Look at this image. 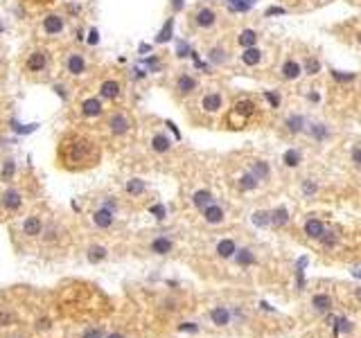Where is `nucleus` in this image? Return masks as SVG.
<instances>
[{
	"mask_svg": "<svg viewBox=\"0 0 361 338\" xmlns=\"http://www.w3.org/2000/svg\"><path fill=\"white\" fill-rule=\"evenodd\" d=\"M57 160L64 169L79 172V169H90L102 160V149L95 140L81 133H68L59 142Z\"/></svg>",
	"mask_w": 361,
	"mask_h": 338,
	"instance_id": "obj_1",
	"label": "nucleus"
},
{
	"mask_svg": "<svg viewBox=\"0 0 361 338\" xmlns=\"http://www.w3.org/2000/svg\"><path fill=\"white\" fill-rule=\"evenodd\" d=\"M43 228H45V223H43V219L38 214H27L25 219H23L21 223V235L25 237V239H38V237L43 235Z\"/></svg>",
	"mask_w": 361,
	"mask_h": 338,
	"instance_id": "obj_2",
	"label": "nucleus"
},
{
	"mask_svg": "<svg viewBox=\"0 0 361 338\" xmlns=\"http://www.w3.org/2000/svg\"><path fill=\"white\" fill-rule=\"evenodd\" d=\"M21 205H23V194L18 190H14V187H9V190H5L3 194H0V207H3V212H7V214L18 212Z\"/></svg>",
	"mask_w": 361,
	"mask_h": 338,
	"instance_id": "obj_3",
	"label": "nucleus"
},
{
	"mask_svg": "<svg viewBox=\"0 0 361 338\" xmlns=\"http://www.w3.org/2000/svg\"><path fill=\"white\" fill-rule=\"evenodd\" d=\"M107 127H109V131L113 133V135H124V133L129 131V127H131V122H129L127 115L118 110V113H113V115L109 118V124H107Z\"/></svg>",
	"mask_w": 361,
	"mask_h": 338,
	"instance_id": "obj_4",
	"label": "nucleus"
},
{
	"mask_svg": "<svg viewBox=\"0 0 361 338\" xmlns=\"http://www.w3.org/2000/svg\"><path fill=\"white\" fill-rule=\"evenodd\" d=\"M93 223L97 226V228H102V230L111 228V226L115 223V212H113V210H109L107 205L97 207V210L93 212Z\"/></svg>",
	"mask_w": 361,
	"mask_h": 338,
	"instance_id": "obj_5",
	"label": "nucleus"
},
{
	"mask_svg": "<svg viewBox=\"0 0 361 338\" xmlns=\"http://www.w3.org/2000/svg\"><path fill=\"white\" fill-rule=\"evenodd\" d=\"M64 30H66L64 16H59V14H50V16L43 18V32H45V34L55 36V34H61Z\"/></svg>",
	"mask_w": 361,
	"mask_h": 338,
	"instance_id": "obj_6",
	"label": "nucleus"
},
{
	"mask_svg": "<svg viewBox=\"0 0 361 338\" xmlns=\"http://www.w3.org/2000/svg\"><path fill=\"white\" fill-rule=\"evenodd\" d=\"M66 68H68V72L72 77H79L86 72V59L81 52H70V57L66 59Z\"/></svg>",
	"mask_w": 361,
	"mask_h": 338,
	"instance_id": "obj_7",
	"label": "nucleus"
},
{
	"mask_svg": "<svg viewBox=\"0 0 361 338\" xmlns=\"http://www.w3.org/2000/svg\"><path fill=\"white\" fill-rule=\"evenodd\" d=\"M45 66H47V54L43 50L32 52V54L27 57V61H25V70L27 72H41V70H45Z\"/></svg>",
	"mask_w": 361,
	"mask_h": 338,
	"instance_id": "obj_8",
	"label": "nucleus"
},
{
	"mask_svg": "<svg viewBox=\"0 0 361 338\" xmlns=\"http://www.w3.org/2000/svg\"><path fill=\"white\" fill-rule=\"evenodd\" d=\"M79 110H81V115H84V118H99V115H102V110H104L102 99H97V97L84 99V101H81V106H79Z\"/></svg>",
	"mask_w": 361,
	"mask_h": 338,
	"instance_id": "obj_9",
	"label": "nucleus"
},
{
	"mask_svg": "<svg viewBox=\"0 0 361 338\" xmlns=\"http://www.w3.org/2000/svg\"><path fill=\"white\" fill-rule=\"evenodd\" d=\"M196 88V79L194 77H190V75H179V79H176V93L181 95V97H185V95H190L192 90Z\"/></svg>",
	"mask_w": 361,
	"mask_h": 338,
	"instance_id": "obj_10",
	"label": "nucleus"
},
{
	"mask_svg": "<svg viewBox=\"0 0 361 338\" xmlns=\"http://www.w3.org/2000/svg\"><path fill=\"white\" fill-rule=\"evenodd\" d=\"M120 93H122V86L115 79H107L99 86V95H102L104 99H115V97H120Z\"/></svg>",
	"mask_w": 361,
	"mask_h": 338,
	"instance_id": "obj_11",
	"label": "nucleus"
},
{
	"mask_svg": "<svg viewBox=\"0 0 361 338\" xmlns=\"http://www.w3.org/2000/svg\"><path fill=\"white\" fill-rule=\"evenodd\" d=\"M215 21H217V14L213 12V9H208V7L199 9V12H196V16H194V23L199 27H213Z\"/></svg>",
	"mask_w": 361,
	"mask_h": 338,
	"instance_id": "obj_12",
	"label": "nucleus"
},
{
	"mask_svg": "<svg viewBox=\"0 0 361 338\" xmlns=\"http://www.w3.org/2000/svg\"><path fill=\"white\" fill-rule=\"evenodd\" d=\"M201 212H203V219L208 221V223H213V226L224 221V210H221L219 205H215V203H213V205H208L205 210H201Z\"/></svg>",
	"mask_w": 361,
	"mask_h": 338,
	"instance_id": "obj_13",
	"label": "nucleus"
},
{
	"mask_svg": "<svg viewBox=\"0 0 361 338\" xmlns=\"http://www.w3.org/2000/svg\"><path fill=\"white\" fill-rule=\"evenodd\" d=\"M172 248H174V244H172V239H167V237H156V239L151 241V250L156 255H167V253H172Z\"/></svg>",
	"mask_w": 361,
	"mask_h": 338,
	"instance_id": "obj_14",
	"label": "nucleus"
},
{
	"mask_svg": "<svg viewBox=\"0 0 361 338\" xmlns=\"http://www.w3.org/2000/svg\"><path fill=\"white\" fill-rule=\"evenodd\" d=\"M192 203H194L199 210H205V207L213 205L215 201H213V194H210L208 190H199V192H194V194H192Z\"/></svg>",
	"mask_w": 361,
	"mask_h": 338,
	"instance_id": "obj_15",
	"label": "nucleus"
},
{
	"mask_svg": "<svg viewBox=\"0 0 361 338\" xmlns=\"http://www.w3.org/2000/svg\"><path fill=\"white\" fill-rule=\"evenodd\" d=\"M305 233H307V237H312V239H321L323 233H325V226L321 223V221H316V219H310L305 223Z\"/></svg>",
	"mask_w": 361,
	"mask_h": 338,
	"instance_id": "obj_16",
	"label": "nucleus"
},
{
	"mask_svg": "<svg viewBox=\"0 0 361 338\" xmlns=\"http://www.w3.org/2000/svg\"><path fill=\"white\" fill-rule=\"evenodd\" d=\"M235 250H237V246H235V241L233 239H221L219 244H217V255L219 257H233L235 255Z\"/></svg>",
	"mask_w": 361,
	"mask_h": 338,
	"instance_id": "obj_17",
	"label": "nucleus"
},
{
	"mask_svg": "<svg viewBox=\"0 0 361 338\" xmlns=\"http://www.w3.org/2000/svg\"><path fill=\"white\" fill-rule=\"evenodd\" d=\"M170 147H172V142H170V138H167V135L156 133V135L151 138V149H153L156 153H165Z\"/></svg>",
	"mask_w": 361,
	"mask_h": 338,
	"instance_id": "obj_18",
	"label": "nucleus"
},
{
	"mask_svg": "<svg viewBox=\"0 0 361 338\" xmlns=\"http://www.w3.org/2000/svg\"><path fill=\"white\" fill-rule=\"evenodd\" d=\"M86 257H88V262L97 264V262H102V259H107L109 253H107V248H104V246H90L88 253H86Z\"/></svg>",
	"mask_w": 361,
	"mask_h": 338,
	"instance_id": "obj_19",
	"label": "nucleus"
},
{
	"mask_svg": "<svg viewBox=\"0 0 361 338\" xmlns=\"http://www.w3.org/2000/svg\"><path fill=\"white\" fill-rule=\"evenodd\" d=\"M210 318H213L215 325H228L230 322V313H228V309H224V307L213 309V311H210Z\"/></svg>",
	"mask_w": 361,
	"mask_h": 338,
	"instance_id": "obj_20",
	"label": "nucleus"
},
{
	"mask_svg": "<svg viewBox=\"0 0 361 338\" xmlns=\"http://www.w3.org/2000/svg\"><path fill=\"white\" fill-rule=\"evenodd\" d=\"M260 59H262V52H260L255 45H253V47H246V52L242 54V61H244L246 66H257Z\"/></svg>",
	"mask_w": 361,
	"mask_h": 338,
	"instance_id": "obj_21",
	"label": "nucleus"
},
{
	"mask_svg": "<svg viewBox=\"0 0 361 338\" xmlns=\"http://www.w3.org/2000/svg\"><path fill=\"white\" fill-rule=\"evenodd\" d=\"M221 108V97L217 93H210L203 97V110H208V113H215V110Z\"/></svg>",
	"mask_w": 361,
	"mask_h": 338,
	"instance_id": "obj_22",
	"label": "nucleus"
},
{
	"mask_svg": "<svg viewBox=\"0 0 361 338\" xmlns=\"http://www.w3.org/2000/svg\"><path fill=\"white\" fill-rule=\"evenodd\" d=\"M144 190H147V185H144V181H140V178H131V181L127 183V194H131V196H140Z\"/></svg>",
	"mask_w": 361,
	"mask_h": 338,
	"instance_id": "obj_23",
	"label": "nucleus"
},
{
	"mask_svg": "<svg viewBox=\"0 0 361 338\" xmlns=\"http://www.w3.org/2000/svg\"><path fill=\"white\" fill-rule=\"evenodd\" d=\"M282 75H285L287 79H296V77L300 75V66H298L296 61H287V64L282 66Z\"/></svg>",
	"mask_w": 361,
	"mask_h": 338,
	"instance_id": "obj_24",
	"label": "nucleus"
},
{
	"mask_svg": "<svg viewBox=\"0 0 361 338\" xmlns=\"http://www.w3.org/2000/svg\"><path fill=\"white\" fill-rule=\"evenodd\" d=\"M14 174H16V162H14L12 158H7V160L3 162V181L9 183L14 178Z\"/></svg>",
	"mask_w": 361,
	"mask_h": 338,
	"instance_id": "obj_25",
	"label": "nucleus"
},
{
	"mask_svg": "<svg viewBox=\"0 0 361 338\" xmlns=\"http://www.w3.org/2000/svg\"><path fill=\"white\" fill-rule=\"evenodd\" d=\"M255 41H257V34H255L253 30H244L242 34H239V45L244 47H253Z\"/></svg>",
	"mask_w": 361,
	"mask_h": 338,
	"instance_id": "obj_26",
	"label": "nucleus"
},
{
	"mask_svg": "<svg viewBox=\"0 0 361 338\" xmlns=\"http://www.w3.org/2000/svg\"><path fill=\"white\" fill-rule=\"evenodd\" d=\"M269 216H271V223H273V226H285V223H287V219H289V214H287L285 207H278V210H276V212H271Z\"/></svg>",
	"mask_w": 361,
	"mask_h": 338,
	"instance_id": "obj_27",
	"label": "nucleus"
},
{
	"mask_svg": "<svg viewBox=\"0 0 361 338\" xmlns=\"http://www.w3.org/2000/svg\"><path fill=\"white\" fill-rule=\"evenodd\" d=\"M239 187H242V190H255V187H257V178H255L253 174H244V176L239 178Z\"/></svg>",
	"mask_w": 361,
	"mask_h": 338,
	"instance_id": "obj_28",
	"label": "nucleus"
},
{
	"mask_svg": "<svg viewBox=\"0 0 361 338\" xmlns=\"http://www.w3.org/2000/svg\"><path fill=\"white\" fill-rule=\"evenodd\" d=\"M235 259L242 266H248V264H253V253L251 250H235Z\"/></svg>",
	"mask_w": 361,
	"mask_h": 338,
	"instance_id": "obj_29",
	"label": "nucleus"
},
{
	"mask_svg": "<svg viewBox=\"0 0 361 338\" xmlns=\"http://www.w3.org/2000/svg\"><path fill=\"white\" fill-rule=\"evenodd\" d=\"M253 101H239L237 106H235V113L233 115H251L253 113Z\"/></svg>",
	"mask_w": 361,
	"mask_h": 338,
	"instance_id": "obj_30",
	"label": "nucleus"
},
{
	"mask_svg": "<svg viewBox=\"0 0 361 338\" xmlns=\"http://www.w3.org/2000/svg\"><path fill=\"white\" fill-rule=\"evenodd\" d=\"M228 9L230 12H248V9H251V3H244V0H230Z\"/></svg>",
	"mask_w": 361,
	"mask_h": 338,
	"instance_id": "obj_31",
	"label": "nucleus"
},
{
	"mask_svg": "<svg viewBox=\"0 0 361 338\" xmlns=\"http://www.w3.org/2000/svg\"><path fill=\"white\" fill-rule=\"evenodd\" d=\"M172 27H174V21H167L165 27H163V32L158 34V43H165L172 38Z\"/></svg>",
	"mask_w": 361,
	"mask_h": 338,
	"instance_id": "obj_32",
	"label": "nucleus"
},
{
	"mask_svg": "<svg viewBox=\"0 0 361 338\" xmlns=\"http://www.w3.org/2000/svg\"><path fill=\"white\" fill-rule=\"evenodd\" d=\"M330 304H332V300L327 296H316L314 298V307L319 309V311H327V309H330Z\"/></svg>",
	"mask_w": 361,
	"mask_h": 338,
	"instance_id": "obj_33",
	"label": "nucleus"
},
{
	"mask_svg": "<svg viewBox=\"0 0 361 338\" xmlns=\"http://www.w3.org/2000/svg\"><path fill=\"white\" fill-rule=\"evenodd\" d=\"M298 162H300V153H298V151H293V149H291V151H287V153H285V165L296 167Z\"/></svg>",
	"mask_w": 361,
	"mask_h": 338,
	"instance_id": "obj_34",
	"label": "nucleus"
},
{
	"mask_svg": "<svg viewBox=\"0 0 361 338\" xmlns=\"http://www.w3.org/2000/svg\"><path fill=\"white\" fill-rule=\"evenodd\" d=\"M253 176L255 178H267L269 176V167L264 162H255L253 165Z\"/></svg>",
	"mask_w": 361,
	"mask_h": 338,
	"instance_id": "obj_35",
	"label": "nucleus"
},
{
	"mask_svg": "<svg viewBox=\"0 0 361 338\" xmlns=\"http://www.w3.org/2000/svg\"><path fill=\"white\" fill-rule=\"evenodd\" d=\"M287 127H289V131H291V133H298L302 129V118H298V115H296V118L287 120Z\"/></svg>",
	"mask_w": 361,
	"mask_h": 338,
	"instance_id": "obj_36",
	"label": "nucleus"
},
{
	"mask_svg": "<svg viewBox=\"0 0 361 338\" xmlns=\"http://www.w3.org/2000/svg\"><path fill=\"white\" fill-rule=\"evenodd\" d=\"M208 57H210V61H213V64H221V61L226 59V57H224V50H221V47H213Z\"/></svg>",
	"mask_w": 361,
	"mask_h": 338,
	"instance_id": "obj_37",
	"label": "nucleus"
},
{
	"mask_svg": "<svg viewBox=\"0 0 361 338\" xmlns=\"http://www.w3.org/2000/svg\"><path fill=\"white\" fill-rule=\"evenodd\" d=\"M253 221L257 226H267V223H271V216H269V212H255Z\"/></svg>",
	"mask_w": 361,
	"mask_h": 338,
	"instance_id": "obj_38",
	"label": "nucleus"
},
{
	"mask_svg": "<svg viewBox=\"0 0 361 338\" xmlns=\"http://www.w3.org/2000/svg\"><path fill=\"white\" fill-rule=\"evenodd\" d=\"M307 72H310V75H316V72H319L321 70V64H319V61H316V59H310V61H307Z\"/></svg>",
	"mask_w": 361,
	"mask_h": 338,
	"instance_id": "obj_39",
	"label": "nucleus"
},
{
	"mask_svg": "<svg viewBox=\"0 0 361 338\" xmlns=\"http://www.w3.org/2000/svg\"><path fill=\"white\" fill-rule=\"evenodd\" d=\"M84 338H104V336L99 329H88V331H84Z\"/></svg>",
	"mask_w": 361,
	"mask_h": 338,
	"instance_id": "obj_40",
	"label": "nucleus"
},
{
	"mask_svg": "<svg viewBox=\"0 0 361 338\" xmlns=\"http://www.w3.org/2000/svg\"><path fill=\"white\" fill-rule=\"evenodd\" d=\"M312 131H314V135H316V138H325V135H327L325 127H321V124H316V127L312 129Z\"/></svg>",
	"mask_w": 361,
	"mask_h": 338,
	"instance_id": "obj_41",
	"label": "nucleus"
},
{
	"mask_svg": "<svg viewBox=\"0 0 361 338\" xmlns=\"http://www.w3.org/2000/svg\"><path fill=\"white\" fill-rule=\"evenodd\" d=\"M302 192H305V194H314L316 185H314V183H305V185H302Z\"/></svg>",
	"mask_w": 361,
	"mask_h": 338,
	"instance_id": "obj_42",
	"label": "nucleus"
},
{
	"mask_svg": "<svg viewBox=\"0 0 361 338\" xmlns=\"http://www.w3.org/2000/svg\"><path fill=\"white\" fill-rule=\"evenodd\" d=\"M352 160L357 162V165H361V149H354L352 151Z\"/></svg>",
	"mask_w": 361,
	"mask_h": 338,
	"instance_id": "obj_43",
	"label": "nucleus"
},
{
	"mask_svg": "<svg viewBox=\"0 0 361 338\" xmlns=\"http://www.w3.org/2000/svg\"><path fill=\"white\" fill-rule=\"evenodd\" d=\"M267 14H269V16H276V14H285V9H280V7H271Z\"/></svg>",
	"mask_w": 361,
	"mask_h": 338,
	"instance_id": "obj_44",
	"label": "nucleus"
},
{
	"mask_svg": "<svg viewBox=\"0 0 361 338\" xmlns=\"http://www.w3.org/2000/svg\"><path fill=\"white\" fill-rule=\"evenodd\" d=\"M267 99L271 101L273 106H278V97H276V95H273V93H267Z\"/></svg>",
	"mask_w": 361,
	"mask_h": 338,
	"instance_id": "obj_45",
	"label": "nucleus"
},
{
	"mask_svg": "<svg viewBox=\"0 0 361 338\" xmlns=\"http://www.w3.org/2000/svg\"><path fill=\"white\" fill-rule=\"evenodd\" d=\"M88 41H90V43H97V32H95V30L90 32V38H88Z\"/></svg>",
	"mask_w": 361,
	"mask_h": 338,
	"instance_id": "obj_46",
	"label": "nucleus"
},
{
	"mask_svg": "<svg viewBox=\"0 0 361 338\" xmlns=\"http://www.w3.org/2000/svg\"><path fill=\"white\" fill-rule=\"evenodd\" d=\"M107 338H124L122 334H120V331H113V334H109Z\"/></svg>",
	"mask_w": 361,
	"mask_h": 338,
	"instance_id": "obj_47",
	"label": "nucleus"
},
{
	"mask_svg": "<svg viewBox=\"0 0 361 338\" xmlns=\"http://www.w3.org/2000/svg\"><path fill=\"white\" fill-rule=\"evenodd\" d=\"M357 296H359V300H361V291H359V293H357Z\"/></svg>",
	"mask_w": 361,
	"mask_h": 338,
	"instance_id": "obj_48",
	"label": "nucleus"
},
{
	"mask_svg": "<svg viewBox=\"0 0 361 338\" xmlns=\"http://www.w3.org/2000/svg\"><path fill=\"white\" fill-rule=\"evenodd\" d=\"M0 30H3V27H0Z\"/></svg>",
	"mask_w": 361,
	"mask_h": 338,
	"instance_id": "obj_49",
	"label": "nucleus"
}]
</instances>
